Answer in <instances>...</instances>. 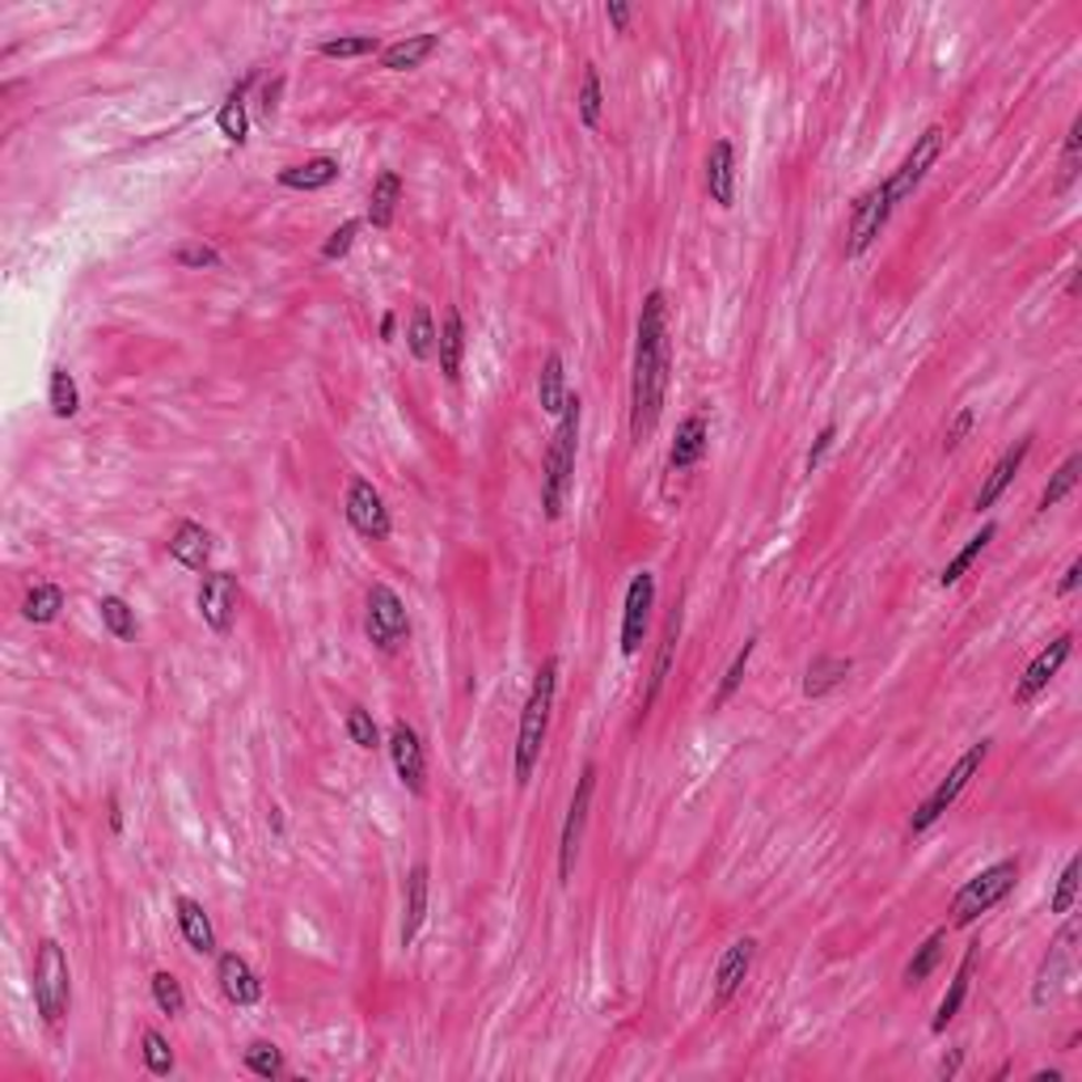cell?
I'll return each instance as SVG.
<instances>
[{"label":"cell","instance_id":"cell-56","mask_svg":"<svg viewBox=\"0 0 1082 1082\" xmlns=\"http://www.w3.org/2000/svg\"><path fill=\"white\" fill-rule=\"evenodd\" d=\"M1079 580H1082V559H1074V563L1065 566V575H1061V584H1058V596H1070L1074 588H1079Z\"/></svg>","mask_w":1082,"mask_h":1082},{"label":"cell","instance_id":"cell-24","mask_svg":"<svg viewBox=\"0 0 1082 1082\" xmlns=\"http://www.w3.org/2000/svg\"><path fill=\"white\" fill-rule=\"evenodd\" d=\"M170 554L186 571H207V563H212V533L203 529L200 520H178V529L170 538Z\"/></svg>","mask_w":1082,"mask_h":1082},{"label":"cell","instance_id":"cell-23","mask_svg":"<svg viewBox=\"0 0 1082 1082\" xmlns=\"http://www.w3.org/2000/svg\"><path fill=\"white\" fill-rule=\"evenodd\" d=\"M461 356H466V321H461V309L449 305L445 321H440V338H436V360H440V372L449 385L461 381Z\"/></svg>","mask_w":1082,"mask_h":1082},{"label":"cell","instance_id":"cell-36","mask_svg":"<svg viewBox=\"0 0 1082 1082\" xmlns=\"http://www.w3.org/2000/svg\"><path fill=\"white\" fill-rule=\"evenodd\" d=\"M436 338H440V326L431 317L428 305H415L410 314V326H406V343H410V356L415 360H431L436 356Z\"/></svg>","mask_w":1082,"mask_h":1082},{"label":"cell","instance_id":"cell-15","mask_svg":"<svg viewBox=\"0 0 1082 1082\" xmlns=\"http://www.w3.org/2000/svg\"><path fill=\"white\" fill-rule=\"evenodd\" d=\"M389 757H394V769H398V783H402L410 795H423V790H428V757H423V741H419V732H415L406 719H394V727H389Z\"/></svg>","mask_w":1082,"mask_h":1082},{"label":"cell","instance_id":"cell-34","mask_svg":"<svg viewBox=\"0 0 1082 1082\" xmlns=\"http://www.w3.org/2000/svg\"><path fill=\"white\" fill-rule=\"evenodd\" d=\"M60 609H64V588L60 584H34L22 601L25 622H34V626H51L60 617Z\"/></svg>","mask_w":1082,"mask_h":1082},{"label":"cell","instance_id":"cell-18","mask_svg":"<svg viewBox=\"0 0 1082 1082\" xmlns=\"http://www.w3.org/2000/svg\"><path fill=\"white\" fill-rule=\"evenodd\" d=\"M753 960H757V939H748V935L723 951L719 964H715V1007H727L736 998V990H741L748 969H753Z\"/></svg>","mask_w":1082,"mask_h":1082},{"label":"cell","instance_id":"cell-7","mask_svg":"<svg viewBox=\"0 0 1082 1082\" xmlns=\"http://www.w3.org/2000/svg\"><path fill=\"white\" fill-rule=\"evenodd\" d=\"M364 631H368V639H372L385 655L402 652L406 643H410V617H406L402 596H398L389 584L368 588V601H364Z\"/></svg>","mask_w":1082,"mask_h":1082},{"label":"cell","instance_id":"cell-35","mask_svg":"<svg viewBox=\"0 0 1082 1082\" xmlns=\"http://www.w3.org/2000/svg\"><path fill=\"white\" fill-rule=\"evenodd\" d=\"M993 538H998V524H993V520H990V524H981V533H972L969 545H964V550H960V554H956V559H951V563L943 566V575H939V584H943V588L960 584V580L969 575V566L977 563L981 554H986V545H990Z\"/></svg>","mask_w":1082,"mask_h":1082},{"label":"cell","instance_id":"cell-54","mask_svg":"<svg viewBox=\"0 0 1082 1082\" xmlns=\"http://www.w3.org/2000/svg\"><path fill=\"white\" fill-rule=\"evenodd\" d=\"M279 93H284V76H275L270 85H263V114H267V119L279 111Z\"/></svg>","mask_w":1082,"mask_h":1082},{"label":"cell","instance_id":"cell-58","mask_svg":"<svg viewBox=\"0 0 1082 1082\" xmlns=\"http://www.w3.org/2000/svg\"><path fill=\"white\" fill-rule=\"evenodd\" d=\"M111 829L114 834L123 829V812H119V799H114V795H111Z\"/></svg>","mask_w":1082,"mask_h":1082},{"label":"cell","instance_id":"cell-41","mask_svg":"<svg viewBox=\"0 0 1082 1082\" xmlns=\"http://www.w3.org/2000/svg\"><path fill=\"white\" fill-rule=\"evenodd\" d=\"M102 626L111 631V639H119V643H132L135 639V609L123 601V596H102Z\"/></svg>","mask_w":1082,"mask_h":1082},{"label":"cell","instance_id":"cell-9","mask_svg":"<svg viewBox=\"0 0 1082 1082\" xmlns=\"http://www.w3.org/2000/svg\"><path fill=\"white\" fill-rule=\"evenodd\" d=\"M592 790H596V762H588L580 769V783H575L571 808H566L563 834H559V884H571V876H575V858H580V837H584L588 808H592Z\"/></svg>","mask_w":1082,"mask_h":1082},{"label":"cell","instance_id":"cell-31","mask_svg":"<svg viewBox=\"0 0 1082 1082\" xmlns=\"http://www.w3.org/2000/svg\"><path fill=\"white\" fill-rule=\"evenodd\" d=\"M398 200H402V178H398L394 170H381V174H377V182H372V195H368V225H372V228L394 225Z\"/></svg>","mask_w":1082,"mask_h":1082},{"label":"cell","instance_id":"cell-40","mask_svg":"<svg viewBox=\"0 0 1082 1082\" xmlns=\"http://www.w3.org/2000/svg\"><path fill=\"white\" fill-rule=\"evenodd\" d=\"M1079 470H1082V457L1079 452H1070L1065 461H1061V470L1049 478V487L1040 491V512H1049V508H1058L1061 499L1070 496L1074 487H1079Z\"/></svg>","mask_w":1082,"mask_h":1082},{"label":"cell","instance_id":"cell-13","mask_svg":"<svg viewBox=\"0 0 1082 1082\" xmlns=\"http://www.w3.org/2000/svg\"><path fill=\"white\" fill-rule=\"evenodd\" d=\"M1074 939H1079V926L1065 922L1061 926V935L1053 939V947H1049V956L1040 960L1037 986H1032V1002H1037V1007L1058 1002V993L1065 990V981H1070V972H1074Z\"/></svg>","mask_w":1082,"mask_h":1082},{"label":"cell","instance_id":"cell-8","mask_svg":"<svg viewBox=\"0 0 1082 1082\" xmlns=\"http://www.w3.org/2000/svg\"><path fill=\"white\" fill-rule=\"evenodd\" d=\"M943 144H947V132L935 123V127H926L918 140H913V149L905 153V161L892 170V178L884 182V191H888V203L897 207V203H905L918 186H922V178L930 174V165L943 157Z\"/></svg>","mask_w":1082,"mask_h":1082},{"label":"cell","instance_id":"cell-55","mask_svg":"<svg viewBox=\"0 0 1082 1082\" xmlns=\"http://www.w3.org/2000/svg\"><path fill=\"white\" fill-rule=\"evenodd\" d=\"M609 22H613V30H622L626 34V25H631V4H622V0H609Z\"/></svg>","mask_w":1082,"mask_h":1082},{"label":"cell","instance_id":"cell-19","mask_svg":"<svg viewBox=\"0 0 1082 1082\" xmlns=\"http://www.w3.org/2000/svg\"><path fill=\"white\" fill-rule=\"evenodd\" d=\"M706 195L719 203L723 212L736 207V149L732 140H715L706 153Z\"/></svg>","mask_w":1082,"mask_h":1082},{"label":"cell","instance_id":"cell-26","mask_svg":"<svg viewBox=\"0 0 1082 1082\" xmlns=\"http://www.w3.org/2000/svg\"><path fill=\"white\" fill-rule=\"evenodd\" d=\"M338 161L335 157H309L300 161V165H288V170H279V186H288V191H326V186H335L338 182Z\"/></svg>","mask_w":1082,"mask_h":1082},{"label":"cell","instance_id":"cell-43","mask_svg":"<svg viewBox=\"0 0 1082 1082\" xmlns=\"http://www.w3.org/2000/svg\"><path fill=\"white\" fill-rule=\"evenodd\" d=\"M601 111H605V98H601V72L596 64H584V85H580V119L584 127H601Z\"/></svg>","mask_w":1082,"mask_h":1082},{"label":"cell","instance_id":"cell-22","mask_svg":"<svg viewBox=\"0 0 1082 1082\" xmlns=\"http://www.w3.org/2000/svg\"><path fill=\"white\" fill-rule=\"evenodd\" d=\"M428 862H415L406 876V901H402V947L419 939V930L428 922V884H431Z\"/></svg>","mask_w":1082,"mask_h":1082},{"label":"cell","instance_id":"cell-1","mask_svg":"<svg viewBox=\"0 0 1082 1082\" xmlns=\"http://www.w3.org/2000/svg\"><path fill=\"white\" fill-rule=\"evenodd\" d=\"M673 372V338H668V296L647 293L639 314V338H634V377H631V436L643 445L660 423L664 394Z\"/></svg>","mask_w":1082,"mask_h":1082},{"label":"cell","instance_id":"cell-51","mask_svg":"<svg viewBox=\"0 0 1082 1082\" xmlns=\"http://www.w3.org/2000/svg\"><path fill=\"white\" fill-rule=\"evenodd\" d=\"M178 263H182V267H195V270H203V267L216 270V267H221V254H216L212 246H203V242H195V246L178 249Z\"/></svg>","mask_w":1082,"mask_h":1082},{"label":"cell","instance_id":"cell-25","mask_svg":"<svg viewBox=\"0 0 1082 1082\" xmlns=\"http://www.w3.org/2000/svg\"><path fill=\"white\" fill-rule=\"evenodd\" d=\"M174 913H178V930H182V939H186V947L200 951V956H212V951H216V930H212L207 909H203L195 897H178V901H174Z\"/></svg>","mask_w":1082,"mask_h":1082},{"label":"cell","instance_id":"cell-20","mask_svg":"<svg viewBox=\"0 0 1082 1082\" xmlns=\"http://www.w3.org/2000/svg\"><path fill=\"white\" fill-rule=\"evenodd\" d=\"M1028 452H1032V436H1023L1019 445H1011V449L1002 452L998 461H993V470H990V478L981 482V491H977V512H986V508H993L998 499H1002V491L1011 487L1014 482V473L1023 470V461H1028Z\"/></svg>","mask_w":1082,"mask_h":1082},{"label":"cell","instance_id":"cell-42","mask_svg":"<svg viewBox=\"0 0 1082 1082\" xmlns=\"http://www.w3.org/2000/svg\"><path fill=\"white\" fill-rule=\"evenodd\" d=\"M753 652H757V634H753V639H744V647L732 655V664H727V673H723V681H719V694H715V706H727V702L736 698V690H741L744 673H748V660H753Z\"/></svg>","mask_w":1082,"mask_h":1082},{"label":"cell","instance_id":"cell-60","mask_svg":"<svg viewBox=\"0 0 1082 1082\" xmlns=\"http://www.w3.org/2000/svg\"><path fill=\"white\" fill-rule=\"evenodd\" d=\"M1037 1082H1061V1070H1040Z\"/></svg>","mask_w":1082,"mask_h":1082},{"label":"cell","instance_id":"cell-27","mask_svg":"<svg viewBox=\"0 0 1082 1082\" xmlns=\"http://www.w3.org/2000/svg\"><path fill=\"white\" fill-rule=\"evenodd\" d=\"M850 668H855L850 655H816V660L808 664V673H804V698H825V694H834L837 685L850 676Z\"/></svg>","mask_w":1082,"mask_h":1082},{"label":"cell","instance_id":"cell-48","mask_svg":"<svg viewBox=\"0 0 1082 1082\" xmlns=\"http://www.w3.org/2000/svg\"><path fill=\"white\" fill-rule=\"evenodd\" d=\"M1079 871H1082V858L1074 855L1070 862H1065V871H1061V879H1058V892H1053V901H1049L1053 913H1070V909H1074V897H1079Z\"/></svg>","mask_w":1082,"mask_h":1082},{"label":"cell","instance_id":"cell-39","mask_svg":"<svg viewBox=\"0 0 1082 1082\" xmlns=\"http://www.w3.org/2000/svg\"><path fill=\"white\" fill-rule=\"evenodd\" d=\"M47 398H51V415H55V419H72V415L81 410V389H76V381H72L68 368H51V389H47Z\"/></svg>","mask_w":1082,"mask_h":1082},{"label":"cell","instance_id":"cell-6","mask_svg":"<svg viewBox=\"0 0 1082 1082\" xmlns=\"http://www.w3.org/2000/svg\"><path fill=\"white\" fill-rule=\"evenodd\" d=\"M990 744L993 741H977L969 748V753H964V757L956 762V766L947 769L943 783L930 790L922 804H918V812L909 816V834H926V829H930V825H935V820H939V816H943V812L951 808L956 799H960V790L969 787L972 778L981 774V766H986V757H990Z\"/></svg>","mask_w":1082,"mask_h":1082},{"label":"cell","instance_id":"cell-12","mask_svg":"<svg viewBox=\"0 0 1082 1082\" xmlns=\"http://www.w3.org/2000/svg\"><path fill=\"white\" fill-rule=\"evenodd\" d=\"M343 512H347V524H351V529H356L360 538H368V541H385L389 533H394L389 508H385L381 491H377L368 478H351Z\"/></svg>","mask_w":1082,"mask_h":1082},{"label":"cell","instance_id":"cell-57","mask_svg":"<svg viewBox=\"0 0 1082 1082\" xmlns=\"http://www.w3.org/2000/svg\"><path fill=\"white\" fill-rule=\"evenodd\" d=\"M960 1061H964V1049H951V1058L939 1065V1079H956V1070H960Z\"/></svg>","mask_w":1082,"mask_h":1082},{"label":"cell","instance_id":"cell-29","mask_svg":"<svg viewBox=\"0 0 1082 1082\" xmlns=\"http://www.w3.org/2000/svg\"><path fill=\"white\" fill-rule=\"evenodd\" d=\"M440 47V34H406L398 43H389L381 51V68L389 72H415Z\"/></svg>","mask_w":1082,"mask_h":1082},{"label":"cell","instance_id":"cell-14","mask_svg":"<svg viewBox=\"0 0 1082 1082\" xmlns=\"http://www.w3.org/2000/svg\"><path fill=\"white\" fill-rule=\"evenodd\" d=\"M888 216H892V203H888L884 182L871 186L867 195H858L855 207H850V242H846V258H858V254H867V249L876 246V237L884 233Z\"/></svg>","mask_w":1082,"mask_h":1082},{"label":"cell","instance_id":"cell-50","mask_svg":"<svg viewBox=\"0 0 1082 1082\" xmlns=\"http://www.w3.org/2000/svg\"><path fill=\"white\" fill-rule=\"evenodd\" d=\"M1079 140H1082V119H1074V123H1070V135H1065V157H1061L1058 191H1070V182L1079 178Z\"/></svg>","mask_w":1082,"mask_h":1082},{"label":"cell","instance_id":"cell-4","mask_svg":"<svg viewBox=\"0 0 1082 1082\" xmlns=\"http://www.w3.org/2000/svg\"><path fill=\"white\" fill-rule=\"evenodd\" d=\"M1019 884V858H998L993 867H986L981 876H972L956 901H951V926H972L981 913H990L993 905H1002Z\"/></svg>","mask_w":1082,"mask_h":1082},{"label":"cell","instance_id":"cell-33","mask_svg":"<svg viewBox=\"0 0 1082 1082\" xmlns=\"http://www.w3.org/2000/svg\"><path fill=\"white\" fill-rule=\"evenodd\" d=\"M676 634H681V609H673V613H668V626H664V643H660V655H655L652 685H647V698H643V715H639V719H647L652 702L660 698V690H664V681H668V664H673V652H676Z\"/></svg>","mask_w":1082,"mask_h":1082},{"label":"cell","instance_id":"cell-44","mask_svg":"<svg viewBox=\"0 0 1082 1082\" xmlns=\"http://www.w3.org/2000/svg\"><path fill=\"white\" fill-rule=\"evenodd\" d=\"M246 1070L258 1079H284V1053L270 1044V1040H254L246 1049Z\"/></svg>","mask_w":1082,"mask_h":1082},{"label":"cell","instance_id":"cell-52","mask_svg":"<svg viewBox=\"0 0 1082 1082\" xmlns=\"http://www.w3.org/2000/svg\"><path fill=\"white\" fill-rule=\"evenodd\" d=\"M972 423H977V415H972V406H964L956 419H951V428H947L943 436V452H956L960 445H964V436L972 431Z\"/></svg>","mask_w":1082,"mask_h":1082},{"label":"cell","instance_id":"cell-59","mask_svg":"<svg viewBox=\"0 0 1082 1082\" xmlns=\"http://www.w3.org/2000/svg\"><path fill=\"white\" fill-rule=\"evenodd\" d=\"M394 326H398V317H394V314H385V317H381V338H394Z\"/></svg>","mask_w":1082,"mask_h":1082},{"label":"cell","instance_id":"cell-47","mask_svg":"<svg viewBox=\"0 0 1082 1082\" xmlns=\"http://www.w3.org/2000/svg\"><path fill=\"white\" fill-rule=\"evenodd\" d=\"M347 736H351V744L364 748V753L381 748V732H377V723H372V715H368L364 706H347Z\"/></svg>","mask_w":1082,"mask_h":1082},{"label":"cell","instance_id":"cell-17","mask_svg":"<svg viewBox=\"0 0 1082 1082\" xmlns=\"http://www.w3.org/2000/svg\"><path fill=\"white\" fill-rule=\"evenodd\" d=\"M216 981H221V990H225V998L233 1007H254L263 998L258 972L249 969V960L237 956V951H221L216 956Z\"/></svg>","mask_w":1082,"mask_h":1082},{"label":"cell","instance_id":"cell-37","mask_svg":"<svg viewBox=\"0 0 1082 1082\" xmlns=\"http://www.w3.org/2000/svg\"><path fill=\"white\" fill-rule=\"evenodd\" d=\"M943 943H947V930H935V935H930V939L913 951V960L905 964V986H922L926 977L939 969V960H943Z\"/></svg>","mask_w":1082,"mask_h":1082},{"label":"cell","instance_id":"cell-3","mask_svg":"<svg viewBox=\"0 0 1082 1082\" xmlns=\"http://www.w3.org/2000/svg\"><path fill=\"white\" fill-rule=\"evenodd\" d=\"M554 694H559V660L550 655L533 676L529 702L520 711V732H517V787L533 783V769L541 762V748L550 736V715H554Z\"/></svg>","mask_w":1082,"mask_h":1082},{"label":"cell","instance_id":"cell-5","mask_svg":"<svg viewBox=\"0 0 1082 1082\" xmlns=\"http://www.w3.org/2000/svg\"><path fill=\"white\" fill-rule=\"evenodd\" d=\"M68 1002H72V972H68L64 947L55 939H43L39 956H34V1007H39L47 1028L64 1023Z\"/></svg>","mask_w":1082,"mask_h":1082},{"label":"cell","instance_id":"cell-30","mask_svg":"<svg viewBox=\"0 0 1082 1082\" xmlns=\"http://www.w3.org/2000/svg\"><path fill=\"white\" fill-rule=\"evenodd\" d=\"M972 969H977V947H969V951H964L960 969H956V977H951V990L943 993V1002H939V1011H935V1023H930V1032H947V1023H951V1019L960 1014L964 998H969Z\"/></svg>","mask_w":1082,"mask_h":1082},{"label":"cell","instance_id":"cell-45","mask_svg":"<svg viewBox=\"0 0 1082 1082\" xmlns=\"http://www.w3.org/2000/svg\"><path fill=\"white\" fill-rule=\"evenodd\" d=\"M153 1002H157V1011L161 1014H170V1019H178L182 1011H186V993H182V986H178V977L174 972H153Z\"/></svg>","mask_w":1082,"mask_h":1082},{"label":"cell","instance_id":"cell-46","mask_svg":"<svg viewBox=\"0 0 1082 1082\" xmlns=\"http://www.w3.org/2000/svg\"><path fill=\"white\" fill-rule=\"evenodd\" d=\"M140 1044H144V1070H149L153 1079H165V1074H174V1049H170V1040L161 1037L157 1028H149Z\"/></svg>","mask_w":1082,"mask_h":1082},{"label":"cell","instance_id":"cell-11","mask_svg":"<svg viewBox=\"0 0 1082 1082\" xmlns=\"http://www.w3.org/2000/svg\"><path fill=\"white\" fill-rule=\"evenodd\" d=\"M652 609H655V575L652 571H634V580L626 584V601H622V655L626 660L639 655V647L647 643Z\"/></svg>","mask_w":1082,"mask_h":1082},{"label":"cell","instance_id":"cell-10","mask_svg":"<svg viewBox=\"0 0 1082 1082\" xmlns=\"http://www.w3.org/2000/svg\"><path fill=\"white\" fill-rule=\"evenodd\" d=\"M237 601H242V588L233 571H203L200 592H195V605H200L203 626L212 634H228L237 622Z\"/></svg>","mask_w":1082,"mask_h":1082},{"label":"cell","instance_id":"cell-21","mask_svg":"<svg viewBox=\"0 0 1082 1082\" xmlns=\"http://www.w3.org/2000/svg\"><path fill=\"white\" fill-rule=\"evenodd\" d=\"M706 440H711L706 415H685V419L676 423L673 449H668V470L681 473V470H690V466H698L702 457H706Z\"/></svg>","mask_w":1082,"mask_h":1082},{"label":"cell","instance_id":"cell-49","mask_svg":"<svg viewBox=\"0 0 1082 1082\" xmlns=\"http://www.w3.org/2000/svg\"><path fill=\"white\" fill-rule=\"evenodd\" d=\"M364 221H343V225L326 237V246H321V258L326 263H338V258H347L351 254V246H356V237H360Z\"/></svg>","mask_w":1082,"mask_h":1082},{"label":"cell","instance_id":"cell-16","mask_svg":"<svg viewBox=\"0 0 1082 1082\" xmlns=\"http://www.w3.org/2000/svg\"><path fill=\"white\" fill-rule=\"evenodd\" d=\"M1070 652H1074V634H1070V631L1058 634L1049 647H1040V652L1032 655V664L1023 668V676L1014 681V702H1019V706H1028L1040 690H1049V681L1061 673V664L1070 660Z\"/></svg>","mask_w":1082,"mask_h":1082},{"label":"cell","instance_id":"cell-53","mask_svg":"<svg viewBox=\"0 0 1082 1082\" xmlns=\"http://www.w3.org/2000/svg\"><path fill=\"white\" fill-rule=\"evenodd\" d=\"M834 440H837V428H834V423H825V428H820V436H816V445H812V452H808V473L825 461V452L834 449Z\"/></svg>","mask_w":1082,"mask_h":1082},{"label":"cell","instance_id":"cell-32","mask_svg":"<svg viewBox=\"0 0 1082 1082\" xmlns=\"http://www.w3.org/2000/svg\"><path fill=\"white\" fill-rule=\"evenodd\" d=\"M566 372H563V356H545V364H541V377H538V402H541V410L545 415H563V406H566Z\"/></svg>","mask_w":1082,"mask_h":1082},{"label":"cell","instance_id":"cell-38","mask_svg":"<svg viewBox=\"0 0 1082 1082\" xmlns=\"http://www.w3.org/2000/svg\"><path fill=\"white\" fill-rule=\"evenodd\" d=\"M381 43L372 34H338V39H321L317 43V55L326 60H360V55H377Z\"/></svg>","mask_w":1082,"mask_h":1082},{"label":"cell","instance_id":"cell-28","mask_svg":"<svg viewBox=\"0 0 1082 1082\" xmlns=\"http://www.w3.org/2000/svg\"><path fill=\"white\" fill-rule=\"evenodd\" d=\"M258 81V72H249L246 81H237L233 85V93L225 98V106L216 111V127H221V135H225L228 144H246V135H249V119H246V93H249V85Z\"/></svg>","mask_w":1082,"mask_h":1082},{"label":"cell","instance_id":"cell-2","mask_svg":"<svg viewBox=\"0 0 1082 1082\" xmlns=\"http://www.w3.org/2000/svg\"><path fill=\"white\" fill-rule=\"evenodd\" d=\"M580 415H584L580 394H566V406H563V415H559V428H554L550 449H545V466H541V508H545V520L563 517L566 496H571V482H575Z\"/></svg>","mask_w":1082,"mask_h":1082}]
</instances>
